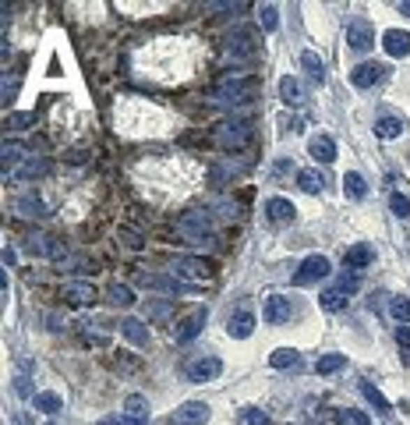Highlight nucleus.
Returning <instances> with one entry per match:
<instances>
[{
	"instance_id": "12",
	"label": "nucleus",
	"mask_w": 410,
	"mask_h": 425,
	"mask_svg": "<svg viewBox=\"0 0 410 425\" xmlns=\"http://www.w3.org/2000/svg\"><path fill=\"white\" fill-rule=\"evenodd\" d=\"M346 43H350V50L365 53V50L375 46V29H372L368 22H350V25H346Z\"/></svg>"
},
{
	"instance_id": "15",
	"label": "nucleus",
	"mask_w": 410,
	"mask_h": 425,
	"mask_svg": "<svg viewBox=\"0 0 410 425\" xmlns=\"http://www.w3.org/2000/svg\"><path fill=\"white\" fill-rule=\"evenodd\" d=\"M343 262H346V270H368V266L375 262V248L372 245H350L346 252H343Z\"/></svg>"
},
{
	"instance_id": "6",
	"label": "nucleus",
	"mask_w": 410,
	"mask_h": 425,
	"mask_svg": "<svg viewBox=\"0 0 410 425\" xmlns=\"http://www.w3.org/2000/svg\"><path fill=\"white\" fill-rule=\"evenodd\" d=\"M262 319H265L269 326H283V323L294 319V305H290L286 294H269L265 305H262Z\"/></svg>"
},
{
	"instance_id": "42",
	"label": "nucleus",
	"mask_w": 410,
	"mask_h": 425,
	"mask_svg": "<svg viewBox=\"0 0 410 425\" xmlns=\"http://www.w3.org/2000/svg\"><path fill=\"white\" fill-rule=\"evenodd\" d=\"M258 22H262L265 32H272V29L279 25V11H276V4H265V8L258 11Z\"/></svg>"
},
{
	"instance_id": "43",
	"label": "nucleus",
	"mask_w": 410,
	"mask_h": 425,
	"mask_svg": "<svg viewBox=\"0 0 410 425\" xmlns=\"http://www.w3.org/2000/svg\"><path fill=\"white\" fill-rule=\"evenodd\" d=\"M32 255H50V248H53V238H46V234H36V238H29V245H25Z\"/></svg>"
},
{
	"instance_id": "21",
	"label": "nucleus",
	"mask_w": 410,
	"mask_h": 425,
	"mask_svg": "<svg viewBox=\"0 0 410 425\" xmlns=\"http://www.w3.org/2000/svg\"><path fill=\"white\" fill-rule=\"evenodd\" d=\"M121 333L135 344V347H149V326L142 319H121Z\"/></svg>"
},
{
	"instance_id": "45",
	"label": "nucleus",
	"mask_w": 410,
	"mask_h": 425,
	"mask_svg": "<svg viewBox=\"0 0 410 425\" xmlns=\"http://www.w3.org/2000/svg\"><path fill=\"white\" fill-rule=\"evenodd\" d=\"M339 291H346V294H354L358 287H361V277L358 273H350V277H339V284H336Z\"/></svg>"
},
{
	"instance_id": "17",
	"label": "nucleus",
	"mask_w": 410,
	"mask_h": 425,
	"mask_svg": "<svg viewBox=\"0 0 410 425\" xmlns=\"http://www.w3.org/2000/svg\"><path fill=\"white\" fill-rule=\"evenodd\" d=\"M255 50H258V46H255V36H251V32H244V29H241L237 36H230V39H226V53H233L237 61L255 57Z\"/></svg>"
},
{
	"instance_id": "7",
	"label": "nucleus",
	"mask_w": 410,
	"mask_h": 425,
	"mask_svg": "<svg viewBox=\"0 0 410 425\" xmlns=\"http://www.w3.org/2000/svg\"><path fill=\"white\" fill-rule=\"evenodd\" d=\"M209 422V404L205 401H188L173 411L163 425H205Z\"/></svg>"
},
{
	"instance_id": "38",
	"label": "nucleus",
	"mask_w": 410,
	"mask_h": 425,
	"mask_svg": "<svg viewBox=\"0 0 410 425\" xmlns=\"http://www.w3.org/2000/svg\"><path fill=\"white\" fill-rule=\"evenodd\" d=\"M332 422H339V425H372V418L365 415V411H332Z\"/></svg>"
},
{
	"instance_id": "41",
	"label": "nucleus",
	"mask_w": 410,
	"mask_h": 425,
	"mask_svg": "<svg viewBox=\"0 0 410 425\" xmlns=\"http://www.w3.org/2000/svg\"><path fill=\"white\" fill-rule=\"evenodd\" d=\"M389 312H393L396 323H403V326L410 323V301H407V298H393V301H389Z\"/></svg>"
},
{
	"instance_id": "22",
	"label": "nucleus",
	"mask_w": 410,
	"mask_h": 425,
	"mask_svg": "<svg viewBox=\"0 0 410 425\" xmlns=\"http://www.w3.org/2000/svg\"><path fill=\"white\" fill-rule=\"evenodd\" d=\"M407 128H410V124H407L403 117H393V114H382V117L375 121V135H379V138H400Z\"/></svg>"
},
{
	"instance_id": "53",
	"label": "nucleus",
	"mask_w": 410,
	"mask_h": 425,
	"mask_svg": "<svg viewBox=\"0 0 410 425\" xmlns=\"http://www.w3.org/2000/svg\"><path fill=\"white\" fill-rule=\"evenodd\" d=\"M50 425H64V422H50Z\"/></svg>"
},
{
	"instance_id": "29",
	"label": "nucleus",
	"mask_w": 410,
	"mask_h": 425,
	"mask_svg": "<svg viewBox=\"0 0 410 425\" xmlns=\"http://www.w3.org/2000/svg\"><path fill=\"white\" fill-rule=\"evenodd\" d=\"M170 315H173V301L170 298H149V305H145L149 323H159V319H170Z\"/></svg>"
},
{
	"instance_id": "25",
	"label": "nucleus",
	"mask_w": 410,
	"mask_h": 425,
	"mask_svg": "<svg viewBox=\"0 0 410 425\" xmlns=\"http://www.w3.org/2000/svg\"><path fill=\"white\" fill-rule=\"evenodd\" d=\"M106 301H110L113 308H131V305H135V291H131L128 284H110V287H106Z\"/></svg>"
},
{
	"instance_id": "33",
	"label": "nucleus",
	"mask_w": 410,
	"mask_h": 425,
	"mask_svg": "<svg viewBox=\"0 0 410 425\" xmlns=\"http://www.w3.org/2000/svg\"><path fill=\"white\" fill-rule=\"evenodd\" d=\"M343 192H346L350 199H365V195H368V185H365V178H361L358 171H346V174H343Z\"/></svg>"
},
{
	"instance_id": "51",
	"label": "nucleus",
	"mask_w": 410,
	"mask_h": 425,
	"mask_svg": "<svg viewBox=\"0 0 410 425\" xmlns=\"http://www.w3.org/2000/svg\"><path fill=\"white\" fill-rule=\"evenodd\" d=\"M110 425H149V422H142V418H131V415H121V418H113Z\"/></svg>"
},
{
	"instance_id": "37",
	"label": "nucleus",
	"mask_w": 410,
	"mask_h": 425,
	"mask_svg": "<svg viewBox=\"0 0 410 425\" xmlns=\"http://www.w3.org/2000/svg\"><path fill=\"white\" fill-rule=\"evenodd\" d=\"M15 209H18V217H43V202H39L36 195L15 199Z\"/></svg>"
},
{
	"instance_id": "50",
	"label": "nucleus",
	"mask_w": 410,
	"mask_h": 425,
	"mask_svg": "<svg viewBox=\"0 0 410 425\" xmlns=\"http://www.w3.org/2000/svg\"><path fill=\"white\" fill-rule=\"evenodd\" d=\"M121 238H124V245H128V248H142V238H138L135 231H121Z\"/></svg>"
},
{
	"instance_id": "24",
	"label": "nucleus",
	"mask_w": 410,
	"mask_h": 425,
	"mask_svg": "<svg viewBox=\"0 0 410 425\" xmlns=\"http://www.w3.org/2000/svg\"><path fill=\"white\" fill-rule=\"evenodd\" d=\"M96 298V291H92V284H85V280H75V284H64V301L68 305H89Z\"/></svg>"
},
{
	"instance_id": "32",
	"label": "nucleus",
	"mask_w": 410,
	"mask_h": 425,
	"mask_svg": "<svg viewBox=\"0 0 410 425\" xmlns=\"http://www.w3.org/2000/svg\"><path fill=\"white\" fill-rule=\"evenodd\" d=\"M82 337H85V344H96V347H106L110 344V330H103V323H82Z\"/></svg>"
},
{
	"instance_id": "19",
	"label": "nucleus",
	"mask_w": 410,
	"mask_h": 425,
	"mask_svg": "<svg viewBox=\"0 0 410 425\" xmlns=\"http://www.w3.org/2000/svg\"><path fill=\"white\" fill-rule=\"evenodd\" d=\"M279 96H283L286 106H301V103H305V85H301V78L283 75V78H279Z\"/></svg>"
},
{
	"instance_id": "30",
	"label": "nucleus",
	"mask_w": 410,
	"mask_h": 425,
	"mask_svg": "<svg viewBox=\"0 0 410 425\" xmlns=\"http://www.w3.org/2000/svg\"><path fill=\"white\" fill-rule=\"evenodd\" d=\"M269 365H272V368H298V365H301V351H294V347H279V351L269 354Z\"/></svg>"
},
{
	"instance_id": "20",
	"label": "nucleus",
	"mask_w": 410,
	"mask_h": 425,
	"mask_svg": "<svg viewBox=\"0 0 410 425\" xmlns=\"http://www.w3.org/2000/svg\"><path fill=\"white\" fill-rule=\"evenodd\" d=\"M43 174H50V159H46V156H29L25 164L18 167L15 181H36V178H43Z\"/></svg>"
},
{
	"instance_id": "10",
	"label": "nucleus",
	"mask_w": 410,
	"mask_h": 425,
	"mask_svg": "<svg viewBox=\"0 0 410 425\" xmlns=\"http://www.w3.org/2000/svg\"><path fill=\"white\" fill-rule=\"evenodd\" d=\"M170 273L173 277H181L184 284H195V280H205L209 277V262L205 259H177V262H170Z\"/></svg>"
},
{
	"instance_id": "40",
	"label": "nucleus",
	"mask_w": 410,
	"mask_h": 425,
	"mask_svg": "<svg viewBox=\"0 0 410 425\" xmlns=\"http://www.w3.org/2000/svg\"><path fill=\"white\" fill-rule=\"evenodd\" d=\"M389 209H393V217L407 220V217H410V199H407L403 192H393V195H389Z\"/></svg>"
},
{
	"instance_id": "14",
	"label": "nucleus",
	"mask_w": 410,
	"mask_h": 425,
	"mask_svg": "<svg viewBox=\"0 0 410 425\" xmlns=\"http://www.w3.org/2000/svg\"><path fill=\"white\" fill-rule=\"evenodd\" d=\"M265 217H269L272 224H294L298 209H294V202H290V199H279V195H272V199L265 202Z\"/></svg>"
},
{
	"instance_id": "48",
	"label": "nucleus",
	"mask_w": 410,
	"mask_h": 425,
	"mask_svg": "<svg viewBox=\"0 0 410 425\" xmlns=\"http://www.w3.org/2000/svg\"><path fill=\"white\" fill-rule=\"evenodd\" d=\"M396 340H400V347H403V354H407V361H410V326H400V330H396Z\"/></svg>"
},
{
	"instance_id": "26",
	"label": "nucleus",
	"mask_w": 410,
	"mask_h": 425,
	"mask_svg": "<svg viewBox=\"0 0 410 425\" xmlns=\"http://www.w3.org/2000/svg\"><path fill=\"white\" fill-rule=\"evenodd\" d=\"M298 188H301V192H308V195H319V192L325 188V178H322V171H315V167H308V171H298Z\"/></svg>"
},
{
	"instance_id": "13",
	"label": "nucleus",
	"mask_w": 410,
	"mask_h": 425,
	"mask_svg": "<svg viewBox=\"0 0 410 425\" xmlns=\"http://www.w3.org/2000/svg\"><path fill=\"white\" fill-rule=\"evenodd\" d=\"M226 333H230L233 340H248V337L255 333V315H251L248 308L233 312V315L226 319Z\"/></svg>"
},
{
	"instance_id": "39",
	"label": "nucleus",
	"mask_w": 410,
	"mask_h": 425,
	"mask_svg": "<svg viewBox=\"0 0 410 425\" xmlns=\"http://www.w3.org/2000/svg\"><path fill=\"white\" fill-rule=\"evenodd\" d=\"M29 368H32V361H22V365H18V376H15V394H18V397H32V387H29Z\"/></svg>"
},
{
	"instance_id": "44",
	"label": "nucleus",
	"mask_w": 410,
	"mask_h": 425,
	"mask_svg": "<svg viewBox=\"0 0 410 425\" xmlns=\"http://www.w3.org/2000/svg\"><path fill=\"white\" fill-rule=\"evenodd\" d=\"M244 425H269V415L265 411H258V408H244Z\"/></svg>"
},
{
	"instance_id": "16",
	"label": "nucleus",
	"mask_w": 410,
	"mask_h": 425,
	"mask_svg": "<svg viewBox=\"0 0 410 425\" xmlns=\"http://www.w3.org/2000/svg\"><path fill=\"white\" fill-rule=\"evenodd\" d=\"M382 46H386L389 57H407V53H410V32L389 29V32H382Z\"/></svg>"
},
{
	"instance_id": "36",
	"label": "nucleus",
	"mask_w": 410,
	"mask_h": 425,
	"mask_svg": "<svg viewBox=\"0 0 410 425\" xmlns=\"http://www.w3.org/2000/svg\"><path fill=\"white\" fill-rule=\"evenodd\" d=\"M124 415H131V418H142V422H149V401H145L142 394H131V397L124 401Z\"/></svg>"
},
{
	"instance_id": "1",
	"label": "nucleus",
	"mask_w": 410,
	"mask_h": 425,
	"mask_svg": "<svg viewBox=\"0 0 410 425\" xmlns=\"http://www.w3.org/2000/svg\"><path fill=\"white\" fill-rule=\"evenodd\" d=\"M177 234L184 238V245H205V241L212 238V220H209V212H202V209L184 212V217L177 220Z\"/></svg>"
},
{
	"instance_id": "5",
	"label": "nucleus",
	"mask_w": 410,
	"mask_h": 425,
	"mask_svg": "<svg viewBox=\"0 0 410 425\" xmlns=\"http://www.w3.org/2000/svg\"><path fill=\"white\" fill-rule=\"evenodd\" d=\"M138 284L149 287V291H163V294H195L198 291V284H184L181 277H173V273H142Z\"/></svg>"
},
{
	"instance_id": "3",
	"label": "nucleus",
	"mask_w": 410,
	"mask_h": 425,
	"mask_svg": "<svg viewBox=\"0 0 410 425\" xmlns=\"http://www.w3.org/2000/svg\"><path fill=\"white\" fill-rule=\"evenodd\" d=\"M251 96H255V78H230V82H223L212 92V103H219V106H241V103H251Z\"/></svg>"
},
{
	"instance_id": "31",
	"label": "nucleus",
	"mask_w": 410,
	"mask_h": 425,
	"mask_svg": "<svg viewBox=\"0 0 410 425\" xmlns=\"http://www.w3.org/2000/svg\"><path fill=\"white\" fill-rule=\"evenodd\" d=\"M32 404H36V411H46V415H61L64 411V397L61 394H36L32 397Z\"/></svg>"
},
{
	"instance_id": "34",
	"label": "nucleus",
	"mask_w": 410,
	"mask_h": 425,
	"mask_svg": "<svg viewBox=\"0 0 410 425\" xmlns=\"http://www.w3.org/2000/svg\"><path fill=\"white\" fill-rule=\"evenodd\" d=\"M361 394H365V401H368V404H372L379 415H389V411H393V408H389V401L379 394V387H372L368 380H361Z\"/></svg>"
},
{
	"instance_id": "46",
	"label": "nucleus",
	"mask_w": 410,
	"mask_h": 425,
	"mask_svg": "<svg viewBox=\"0 0 410 425\" xmlns=\"http://www.w3.org/2000/svg\"><path fill=\"white\" fill-rule=\"evenodd\" d=\"M18 89H22V78L15 75L11 82L4 78V103H15V96H18Z\"/></svg>"
},
{
	"instance_id": "8",
	"label": "nucleus",
	"mask_w": 410,
	"mask_h": 425,
	"mask_svg": "<svg viewBox=\"0 0 410 425\" xmlns=\"http://www.w3.org/2000/svg\"><path fill=\"white\" fill-rule=\"evenodd\" d=\"M205 323H209V308H195L191 315H184L177 326H173V340L177 344H188V340H195L202 330H205Z\"/></svg>"
},
{
	"instance_id": "18",
	"label": "nucleus",
	"mask_w": 410,
	"mask_h": 425,
	"mask_svg": "<svg viewBox=\"0 0 410 425\" xmlns=\"http://www.w3.org/2000/svg\"><path fill=\"white\" fill-rule=\"evenodd\" d=\"M25 159V145L22 142H4V149H0V167H4V174H18V164Z\"/></svg>"
},
{
	"instance_id": "27",
	"label": "nucleus",
	"mask_w": 410,
	"mask_h": 425,
	"mask_svg": "<svg viewBox=\"0 0 410 425\" xmlns=\"http://www.w3.org/2000/svg\"><path fill=\"white\" fill-rule=\"evenodd\" d=\"M301 68L308 71V78H312V82H319V85L325 82V64H322V57H319V53L305 50V53H301Z\"/></svg>"
},
{
	"instance_id": "47",
	"label": "nucleus",
	"mask_w": 410,
	"mask_h": 425,
	"mask_svg": "<svg viewBox=\"0 0 410 425\" xmlns=\"http://www.w3.org/2000/svg\"><path fill=\"white\" fill-rule=\"evenodd\" d=\"M25 124H36V114H11L8 117V128H25Z\"/></svg>"
},
{
	"instance_id": "23",
	"label": "nucleus",
	"mask_w": 410,
	"mask_h": 425,
	"mask_svg": "<svg viewBox=\"0 0 410 425\" xmlns=\"http://www.w3.org/2000/svg\"><path fill=\"white\" fill-rule=\"evenodd\" d=\"M308 152L319 159V164H332V159H336V142H332L329 135H315V138L308 142Z\"/></svg>"
},
{
	"instance_id": "9",
	"label": "nucleus",
	"mask_w": 410,
	"mask_h": 425,
	"mask_svg": "<svg viewBox=\"0 0 410 425\" xmlns=\"http://www.w3.org/2000/svg\"><path fill=\"white\" fill-rule=\"evenodd\" d=\"M386 75H389L386 64H379V61H365V64H358L354 71H350V82H354L358 89H375L379 82H386Z\"/></svg>"
},
{
	"instance_id": "49",
	"label": "nucleus",
	"mask_w": 410,
	"mask_h": 425,
	"mask_svg": "<svg viewBox=\"0 0 410 425\" xmlns=\"http://www.w3.org/2000/svg\"><path fill=\"white\" fill-rule=\"evenodd\" d=\"M0 259H4V270H8V266H15V262H18V252H15L11 245H4V252H0Z\"/></svg>"
},
{
	"instance_id": "35",
	"label": "nucleus",
	"mask_w": 410,
	"mask_h": 425,
	"mask_svg": "<svg viewBox=\"0 0 410 425\" xmlns=\"http://www.w3.org/2000/svg\"><path fill=\"white\" fill-rule=\"evenodd\" d=\"M343 365H346V354H322L315 361V372L319 376H332V372H339Z\"/></svg>"
},
{
	"instance_id": "28",
	"label": "nucleus",
	"mask_w": 410,
	"mask_h": 425,
	"mask_svg": "<svg viewBox=\"0 0 410 425\" xmlns=\"http://www.w3.org/2000/svg\"><path fill=\"white\" fill-rule=\"evenodd\" d=\"M346 301H350V294H346V291H339V287H329V291H322V294H319V305H322L325 312H343V308H346Z\"/></svg>"
},
{
	"instance_id": "52",
	"label": "nucleus",
	"mask_w": 410,
	"mask_h": 425,
	"mask_svg": "<svg viewBox=\"0 0 410 425\" xmlns=\"http://www.w3.org/2000/svg\"><path fill=\"white\" fill-rule=\"evenodd\" d=\"M400 11H403V15H410V0H403V4H400Z\"/></svg>"
},
{
	"instance_id": "4",
	"label": "nucleus",
	"mask_w": 410,
	"mask_h": 425,
	"mask_svg": "<svg viewBox=\"0 0 410 425\" xmlns=\"http://www.w3.org/2000/svg\"><path fill=\"white\" fill-rule=\"evenodd\" d=\"M332 273V262L325 255H308L301 266H298V273H294V287H312L319 280H325Z\"/></svg>"
},
{
	"instance_id": "2",
	"label": "nucleus",
	"mask_w": 410,
	"mask_h": 425,
	"mask_svg": "<svg viewBox=\"0 0 410 425\" xmlns=\"http://www.w3.org/2000/svg\"><path fill=\"white\" fill-rule=\"evenodd\" d=\"M212 138H216V145H219V149L237 152V149H244V145L255 138V131H251V124H248V121H226V124H219V128L212 131Z\"/></svg>"
},
{
	"instance_id": "11",
	"label": "nucleus",
	"mask_w": 410,
	"mask_h": 425,
	"mask_svg": "<svg viewBox=\"0 0 410 425\" xmlns=\"http://www.w3.org/2000/svg\"><path fill=\"white\" fill-rule=\"evenodd\" d=\"M223 372V361L216 358V354H202V358H195L191 365H188V380L191 383H209V380H216Z\"/></svg>"
}]
</instances>
